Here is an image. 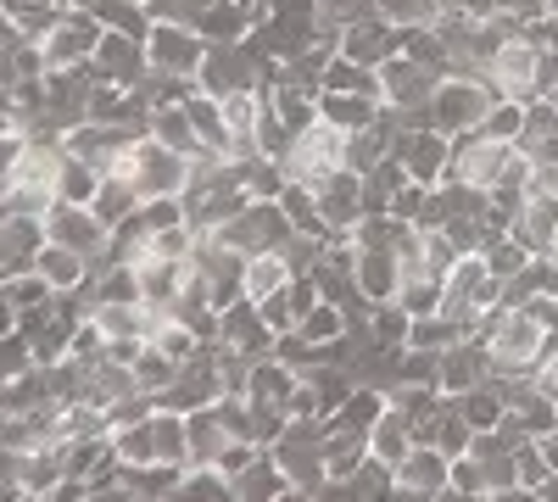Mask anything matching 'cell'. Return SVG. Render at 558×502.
Listing matches in <instances>:
<instances>
[{
  "label": "cell",
  "mask_w": 558,
  "mask_h": 502,
  "mask_svg": "<svg viewBox=\"0 0 558 502\" xmlns=\"http://www.w3.org/2000/svg\"><path fill=\"white\" fill-rule=\"evenodd\" d=\"M279 168H286V185H302V191H318L330 173L347 168V128L336 123H307L302 134H291V151L279 157Z\"/></svg>",
  "instance_id": "obj_1"
},
{
  "label": "cell",
  "mask_w": 558,
  "mask_h": 502,
  "mask_svg": "<svg viewBox=\"0 0 558 502\" xmlns=\"http://www.w3.org/2000/svg\"><path fill=\"white\" fill-rule=\"evenodd\" d=\"M492 84L481 73H447L436 89H430V128L458 140V134H475L492 112Z\"/></svg>",
  "instance_id": "obj_2"
},
{
  "label": "cell",
  "mask_w": 558,
  "mask_h": 502,
  "mask_svg": "<svg viewBox=\"0 0 558 502\" xmlns=\"http://www.w3.org/2000/svg\"><path fill=\"white\" fill-rule=\"evenodd\" d=\"M45 241H57V246H68V252H78V257H89V262H107V252H112V230L89 212V207H78V201H51L45 207Z\"/></svg>",
  "instance_id": "obj_3"
},
{
  "label": "cell",
  "mask_w": 558,
  "mask_h": 502,
  "mask_svg": "<svg viewBox=\"0 0 558 502\" xmlns=\"http://www.w3.org/2000/svg\"><path fill=\"white\" fill-rule=\"evenodd\" d=\"M536 68H542V51L525 34H514V39L497 45V57L481 68V78L492 84L497 101H536L542 96V89H536Z\"/></svg>",
  "instance_id": "obj_4"
},
{
  "label": "cell",
  "mask_w": 558,
  "mask_h": 502,
  "mask_svg": "<svg viewBox=\"0 0 558 502\" xmlns=\"http://www.w3.org/2000/svg\"><path fill=\"white\" fill-rule=\"evenodd\" d=\"M146 62H151V73L191 78V84H196V73H202V62H207V39H202L191 23H151V34H146Z\"/></svg>",
  "instance_id": "obj_5"
},
{
  "label": "cell",
  "mask_w": 558,
  "mask_h": 502,
  "mask_svg": "<svg viewBox=\"0 0 558 502\" xmlns=\"http://www.w3.org/2000/svg\"><path fill=\"white\" fill-rule=\"evenodd\" d=\"M229 252H241V257H257V252H274L279 241L291 235V223L286 212H279V201H246L235 218L223 223V230H213Z\"/></svg>",
  "instance_id": "obj_6"
},
{
  "label": "cell",
  "mask_w": 558,
  "mask_h": 502,
  "mask_svg": "<svg viewBox=\"0 0 558 502\" xmlns=\"http://www.w3.org/2000/svg\"><path fill=\"white\" fill-rule=\"evenodd\" d=\"M101 34H107V28H101L96 12H73V7H68V12L57 17V28L39 39V51H45V62H51V68H78V62L96 57Z\"/></svg>",
  "instance_id": "obj_7"
},
{
  "label": "cell",
  "mask_w": 558,
  "mask_h": 502,
  "mask_svg": "<svg viewBox=\"0 0 558 502\" xmlns=\"http://www.w3.org/2000/svg\"><path fill=\"white\" fill-rule=\"evenodd\" d=\"M397 162L408 168L413 185H441L447 162H452V140L436 128H402L397 134Z\"/></svg>",
  "instance_id": "obj_8"
},
{
  "label": "cell",
  "mask_w": 558,
  "mask_h": 502,
  "mask_svg": "<svg viewBox=\"0 0 558 502\" xmlns=\"http://www.w3.org/2000/svg\"><path fill=\"white\" fill-rule=\"evenodd\" d=\"M89 68H96V78H107V84H118V89H134L140 78L151 73V62H146V39H129V34H101V45H96V57H89Z\"/></svg>",
  "instance_id": "obj_9"
},
{
  "label": "cell",
  "mask_w": 558,
  "mask_h": 502,
  "mask_svg": "<svg viewBox=\"0 0 558 502\" xmlns=\"http://www.w3.org/2000/svg\"><path fill=\"white\" fill-rule=\"evenodd\" d=\"M336 51L347 57V62H363V68H380V62H391L397 51H402V28L391 23V17H363V23H352V28H341V45Z\"/></svg>",
  "instance_id": "obj_10"
},
{
  "label": "cell",
  "mask_w": 558,
  "mask_h": 502,
  "mask_svg": "<svg viewBox=\"0 0 558 502\" xmlns=\"http://www.w3.org/2000/svg\"><path fill=\"white\" fill-rule=\"evenodd\" d=\"M441 84V73L418 68L413 57H391L380 62V107H430V89Z\"/></svg>",
  "instance_id": "obj_11"
},
{
  "label": "cell",
  "mask_w": 558,
  "mask_h": 502,
  "mask_svg": "<svg viewBox=\"0 0 558 502\" xmlns=\"http://www.w3.org/2000/svg\"><path fill=\"white\" fill-rule=\"evenodd\" d=\"M274 330L263 325V313H257V302H229L223 307V335H218V346H229V352H241V357H274Z\"/></svg>",
  "instance_id": "obj_12"
},
{
  "label": "cell",
  "mask_w": 558,
  "mask_h": 502,
  "mask_svg": "<svg viewBox=\"0 0 558 502\" xmlns=\"http://www.w3.org/2000/svg\"><path fill=\"white\" fill-rule=\"evenodd\" d=\"M486 380H492V357H486V346L475 335H463V341H452L441 352V375H436L441 396H463V391H475Z\"/></svg>",
  "instance_id": "obj_13"
},
{
  "label": "cell",
  "mask_w": 558,
  "mask_h": 502,
  "mask_svg": "<svg viewBox=\"0 0 558 502\" xmlns=\"http://www.w3.org/2000/svg\"><path fill=\"white\" fill-rule=\"evenodd\" d=\"M313 201H318V218H324V230H352V223L363 218V173H352V168H341V173H330L324 185L313 191Z\"/></svg>",
  "instance_id": "obj_14"
},
{
  "label": "cell",
  "mask_w": 558,
  "mask_h": 502,
  "mask_svg": "<svg viewBox=\"0 0 558 502\" xmlns=\"http://www.w3.org/2000/svg\"><path fill=\"white\" fill-rule=\"evenodd\" d=\"M447 469H452V458H447L441 446H430V441H413V452L397 464V486L436 497V491H447Z\"/></svg>",
  "instance_id": "obj_15"
},
{
  "label": "cell",
  "mask_w": 558,
  "mask_h": 502,
  "mask_svg": "<svg viewBox=\"0 0 558 502\" xmlns=\"http://www.w3.org/2000/svg\"><path fill=\"white\" fill-rule=\"evenodd\" d=\"M34 273H39L51 291H84L89 273H96V262L78 257V252H68V246H57V241H45L39 257H34Z\"/></svg>",
  "instance_id": "obj_16"
},
{
  "label": "cell",
  "mask_w": 558,
  "mask_h": 502,
  "mask_svg": "<svg viewBox=\"0 0 558 502\" xmlns=\"http://www.w3.org/2000/svg\"><path fill=\"white\" fill-rule=\"evenodd\" d=\"M296 369H286L279 357H257L252 363V375H246V402L252 407H286L291 402V391H296Z\"/></svg>",
  "instance_id": "obj_17"
},
{
  "label": "cell",
  "mask_w": 558,
  "mask_h": 502,
  "mask_svg": "<svg viewBox=\"0 0 558 502\" xmlns=\"http://www.w3.org/2000/svg\"><path fill=\"white\" fill-rule=\"evenodd\" d=\"M252 23H257V17H252V7H241V0H213V7H207L191 28H196L207 45H241V39L252 34Z\"/></svg>",
  "instance_id": "obj_18"
},
{
  "label": "cell",
  "mask_w": 558,
  "mask_h": 502,
  "mask_svg": "<svg viewBox=\"0 0 558 502\" xmlns=\"http://www.w3.org/2000/svg\"><path fill=\"white\" fill-rule=\"evenodd\" d=\"M368 452H375L380 464H402L408 452H413V414H402V407L386 402V414L375 419V430H368Z\"/></svg>",
  "instance_id": "obj_19"
},
{
  "label": "cell",
  "mask_w": 558,
  "mask_h": 502,
  "mask_svg": "<svg viewBox=\"0 0 558 502\" xmlns=\"http://www.w3.org/2000/svg\"><path fill=\"white\" fill-rule=\"evenodd\" d=\"M318 118L347 128V134H357V128H368L380 118V101L375 96H347V89H318Z\"/></svg>",
  "instance_id": "obj_20"
},
{
  "label": "cell",
  "mask_w": 558,
  "mask_h": 502,
  "mask_svg": "<svg viewBox=\"0 0 558 502\" xmlns=\"http://www.w3.org/2000/svg\"><path fill=\"white\" fill-rule=\"evenodd\" d=\"M184 446H191V464H218V452L229 446V430L218 419V407H196V414H184Z\"/></svg>",
  "instance_id": "obj_21"
},
{
  "label": "cell",
  "mask_w": 558,
  "mask_h": 502,
  "mask_svg": "<svg viewBox=\"0 0 558 502\" xmlns=\"http://www.w3.org/2000/svg\"><path fill=\"white\" fill-rule=\"evenodd\" d=\"M146 134H151L157 146L179 151V157H202V140H196V128H191V112H184V101H179V107H157V112L146 118Z\"/></svg>",
  "instance_id": "obj_22"
},
{
  "label": "cell",
  "mask_w": 558,
  "mask_h": 502,
  "mask_svg": "<svg viewBox=\"0 0 558 502\" xmlns=\"http://www.w3.org/2000/svg\"><path fill=\"white\" fill-rule=\"evenodd\" d=\"M291 285V262H286V252H257V257H246V268H241V291H246V302H263V296H274V291H286Z\"/></svg>",
  "instance_id": "obj_23"
},
{
  "label": "cell",
  "mask_w": 558,
  "mask_h": 502,
  "mask_svg": "<svg viewBox=\"0 0 558 502\" xmlns=\"http://www.w3.org/2000/svg\"><path fill=\"white\" fill-rule=\"evenodd\" d=\"M386 414V391H375V385H357L336 414H324V430H375V419Z\"/></svg>",
  "instance_id": "obj_24"
},
{
  "label": "cell",
  "mask_w": 558,
  "mask_h": 502,
  "mask_svg": "<svg viewBox=\"0 0 558 502\" xmlns=\"http://www.w3.org/2000/svg\"><path fill=\"white\" fill-rule=\"evenodd\" d=\"M229 491H235V502H274L279 491H286V469H279V464H274V452L263 446V452H257V464L229 480Z\"/></svg>",
  "instance_id": "obj_25"
},
{
  "label": "cell",
  "mask_w": 558,
  "mask_h": 502,
  "mask_svg": "<svg viewBox=\"0 0 558 502\" xmlns=\"http://www.w3.org/2000/svg\"><path fill=\"white\" fill-rule=\"evenodd\" d=\"M324 475L330 480H347V475H357V464L368 458V436L363 430H324Z\"/></svg>",
  "instance_id": "obj_26"
},
{
  "label": "cell",
  "mask_w": 558,
  "mask_h": 502,
  "mask_svg": "<svg viewBox=\"0 0 558 502\" xmlns=\"http://www.w3.org/2000/svg\"><path fill=\"white\" fill-rule=\"evenodd\" d=\"M397 285H402V268L391 252H357V291L368 302H391Z\"/></svg>",
  "instance_id": "obj_27"
},
{
  "label": "cell",
  "mask_w": 558,
  "mask_h": 502,
  "mask_svg": "<svg viewBox=\"0 0 558 502\" xmlns=\"http://www.w3.org/2000/svg\"><path fill=\"white\" fill-rule=\"evenodd\" d=\"M184 112H191V128H196V140H202V151H229L235 140H229V123H223V107L213 101V96H196L184 101Z\"/></svg>",
  "instance_id": "obj_28"
},
{
  "label": "cell",
  "mask_w": 558,
  "mask_h": 502,
  "mask_svg": "<svg viewBox=\"0 0 558 502\" xmlns=\"http://www.w3.org/2000/svg\"><path fill=\"white\" fill-rule=\"evenodd\" d=\"M140 201H146V196H140L134 185H123V179H112V173H107V179H101V191L89 196V212H96V218L107 223V230H118V223H123Z\"/></svg>",
  "instance_id": "obj_29"
},
{
  "label": "cell",
  "mask_w": 558,
  "mask_h": 502,
  "mask_svg": "<svg viewBox=\"0 0 558 502\" xmlns=\"http://www.w3.org/2000/svg\"><path fill=\"white\" fill-rule=\"evenodd\" d=\"M441 296H447V285L441 280H430V273H408V280L397 285V307L408 313V318H430V313H441Z\"/></svg>",
  "instance_id": "obj_30"
},
{
  "label": "cell",
  "mask_w": 558,
  "mask_h": 502,
  "mask_svg": "<svg viewBox=\"0 0 558 502\" xmlns=\"http://www.w3.org/2000/svg\"><path fill=\"white\" fill-rule=\"evenodd\" d=\"M151 452L157 464H184L191 469V446H184V414H151Z\"/></svg>",
  "instance_id": "obj_31"
},
{
  "label": "cell",
  "mask_w": 558,
  "mask_h": 502,
  "mask_svg": "<svg viewBox=\"0 0 558 502\" xmlns=\"http://www.w3.org/2000/svg\"><path fill=\"white\" fill-rule=\"evenodd\" d=\"M458 414L470 419V430H497V419L508 414V402H502V391L486 380V385H475V391L458 396Z\"/></svg>",
  "instance_id": "obj_32"
},
{
  "label": "cell",
  "mask_w": 558,
  "mask_h": 502,
  "mask_svg": "<svg viewBox=\"0 0 558 502\" xmlns=\"http://www.w3.org/2000/svg\"><path fill=\"white\" fill-rule=\"evenodd\" d=\"M375 17V0H318V39H336L341 45V28Z\"/></svg>",
  "instance_id": "obj_33"
},
{
  "label": "cell",
  "mask_w": 558,
  "mask_h": 502,
  "mask_svg": "<svg viewBox=\"0 0 558 502\" xmlns=\"http://www.w3.org/2000/svg\"><path fill=\"white\" fill-rule=\"evenodd\" d=\"M452 341H463V330L447 313H430V318H413L408 325V346H418V352H447Z\"/></svg>",
  "instance_id": "obj_34"
},
{
  "label": "cell",
  "mask_w": 558,
  "mask_h": 502,
  "mask_svg": "<svg viewBox=\"0 0 558 502\" xmlns=\"http://www.w3.org/2000/svg\"><path fill=\"white\" fill-rule=\"evenodd\" d=\"M408 325L413 318L397 307V302H375V313H368V341H380V346H408Z\"/></svg>",
  "instance_id": "obj_35"
},
{
  "label": "cell",
  "mask_w": 558,
  "mask_h": 502,
  "mask_svg": "<svg viewBox=\"0 0 558 502\" xmlns=\"http://www.w3.org/2000/svg\"><path fill=\"white\" fill-rule=\"evenodd\" d=\"M296 335H307L313 346H330L336 335H347V313H341L336 302H318L302 325H296Z\"/></svg>",
  "instance_id": "obj_36"
},
{
  "label": "cell",
  "mask_w": 558,
  "mask_h": 502,
  "mask_svg": "<svg viewBox=\"0 0 558 502\" xmlns=\"http://www.w3.org/2000/svg\"><path fill=\"white\" fill-rule=\"evenodd\" d=\"M375 12L391 17L397 28H436V17H441L436 0H375Z\"/></svg>",
  "instance_id": "obj_37"
},
{
  "label": "cell",
  "mask_w": 558,
  "mask_h": 502,
  "mask_svg": "<svg viewBox=\"0 0 558 502\" xmlns=\"http://www.w3.org/2000/svg\"><path fill=\"white\" fill-rule=\"evenodd\" d=\"M481 257H486V268L497 273V280H514V273H520V268L531 262V252H525V246H520L514 235H492Z\"/></svg>",
  "instance_id": "obj_38"
},
{
  "label": "cell",
  "mask_w": 558,
  "mask_h": 502,
  "mask_svg": "<svg viewBox=\"0 0 558 502\" xmlns=\"http://www.w3.org/2000/svg\"><path fill=\"white\" fill-rule=\"evenodd\" d=\"M112 446H118V458H123V464H157V452H151V419L112 430Z\"/></svg>",
  "instance_id": "obj_39"
},
{
  "label": "cell",
  "mask_w": 558,
  "mask_h": 502,
  "mask_svg": "<svg viewBox=\"0 0 558 502\" xmlns=\"http://www.w3.org/2000/svg\"><path fill=\"white\" fill-rule=\"evenodd\" d=\"M352 480H357V497H363V502H386V497H391V486H397V469H391V464H380L375 452H368V458L357 464V475H352Z\"/></svg>",
  "instance_id": "obj_40"
},
{
  "label": "cell",
  "mask_w": 558,
  "mask_h": 502,
  "mask_svg": "<svg viewBox=\"0 0 558 502\" xmlns=\"http://www.w3.org/2000/svg\"><path fill=\"white\" fill-rule=\"evenodd\" d=\"M525 107L531 101H492L481 134H492V140H520V128H525Z\"/></svg>",
  "instance_id": "obj_41"
},
{
  "label": "cell",
  "mask_w": 558,
  "mask_h": 502,
  "mask_svg": "<svg viewBox=\"0 0 558 502\" xmlns=\"http://www.w3.org/2000/svg\"><path fill=\"white\" fill-rule=\"evenodd\" d=\"M447 486L458 491V497H492V486H486V464L481 458H452V469H447Z\"/></svg>",
  "instance_id": "obj_42"
},
{
  "label": "cell",
  "mask_w": 558,
  "mask_h": 502,
  "mask_svg": "<svg viewBox=\"0 0 558 502\" xmlns=\"http://www.w3.org/2000/svg\"><path fill=\"white\" fill-rule=\"evenodd\" d=\"M514 475H520L525 491H542V486L553 480V469H547V458H542V446H536V441H525V446L514 452Z\"/></svg>",
  "instance_id": "obj_43"
},
{
  "label": "cell",
  "mask_w": 558,
  "mask_h": 502,
  "mask_svg": "<svg viewBox=\"0 0 558 502\" xmlns=\"http://www.w3.org/2000/svg\"><path fill=\"white\" fill-rule=\"evenodd\" d=\"M207 7H213V0H146L151 23H196Z\"/></svg>",
  "instance_id": "obj_44"
},
{
  "label": "cell",
  "mask_w": 558,
  "mask_h": 502,
  "mask_svg": "<svg viewBox=\"0 0 558 502\" xmlns=\"http://www.w3.org/2000/svg\"><path fill=\"white\" fill-rule=\"evenodd\" d=\"M531 380H536V391H547V396L558 402V335L547 341V352H542V363L531 369Z\"/></svg>",
  "instance_id": "obj_45"
},
{
  "label": "cell",
  "mask_w": 558,
  "mask_h": 502,
  "mask_svg": "<svg viewBox=\"0 0 558 502\" xmlns=\"http://www.w3.org/2000/svg\"><path fill=\"white\" fill-rule=\"evenodd\" d=\"M481 464H486V486H492V491L520 486V475H514V452H497V458H481Z\"/></svg>",
  "instance_id": "obj_46"
},
{
  "label": "cell",
  "mask_w": 558,
  "mask_h": 502,
  "mask_svg": "<svg viewBox=\"0 0 558 502\" xmlns=\"http://www.w3.org/2000/svg\"><path fill=\"white\" fill-rule=\"evenodd\" d=\"M45 502H89V486H84V480H73V475H62L51 491H45Z\"/></svg>",
  "instance_id": "obj_47"
},
{
  "label": "cell",
  "mask_w": 558,
  "mask_h": 502,
  "mask_svg": "<svg viewBox=\"0 0 558 502\" xmlns=\"http://www.w3.org/2000/svg\"><path fill=\"white\" fill-rule=\"evenodd\" d=\"M318 502H363V497H357V480L347 475V480H324L318 486Z\"/></svg>",
  "instance_id": "obj_48"
},
{
  "label": "cell",
  "mask_w": 558,
  "mask_h": 502,
  "mask_svg": "<svg viewBox=\"0 0 558 502\" xmlns=\"http://www.w3.org/2000/svg\"><path fill=\"white\" fill-rule=\"evenodd\" d=\"M274 502H318V491H307V486H291V480H286V491H279Z\"/></svg>",
  "instance_id": "obj_49"
},
{
  "label": "cell",
  "mask_w": 558,
  "mask_h": 502,
  "mask_svg": "<svg viewBox=\"0 0 558 502\" xmlns=\"http://www.w3.org/2000/svg\"><path fill=\"white\" fill-rule=\"evenodd\" d=\"M536 446H542V458H547V469L558 475V430H553V436H542Z\"/></svg>",
  "instance_id": "obj_50"
},
{
  "label": "cell",
  "mask_w": 558,
  "mask_h": 502,
  "mask_svg": "<svg viewBox=\"0 0 558 502\" xmlns=\"http://www.w3.org/2000/svg\"><path fill=\"white\" fill-rule=\"evenodd\" d=\"M386 502H430V497H425V491H408V486H391Z\"/></svg>",
  "instance_id": "obj_51"
},
{
  "label": "cell",
  "mask_w": 558,
  "mask_h": 502,
  "mask_svg": "<svg viewBox=\"0 0 558 502\" xmlns=\"http://www.w3.org/2000/svg\"><path fill=\"white\" fill-rule=\"evenodd\" d=\"M430 502H463V497H458V491H452V486H447V491H436V497H430Z\"/></svg>",
  "instance_id": "obj_52"
},
{
  "label": "cell",
  "mask_w": 558,
  "mask_h": 502,
  "mask_svg": "<svg viewBox=\"0 0 558 502\" xmlns=\"http://www.w3.org/2000/svg\"><path fill=\"white\" fill-rule=\"evenodd\" d=\"M17 502H45V497H34V491H23V497H17Z\"/></svg>",
  "instance_id": "obj_53"
},
{
  "label": "cell",
  "mask_w": 558,
  "mask_h": 502,
  "mask_svg": "<svg viewBox=\"0 0 558 502\" xmlns=\"http://www.w3.org/2000/svg\"><path fill=\"white\" fill-rule=\"evenodd\" d=\"M463 502H492V497H463Z\"/></svg>",
  "instance_id": "obj_54"
}]
</instances>
